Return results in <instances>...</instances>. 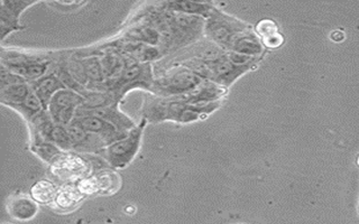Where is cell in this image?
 <instances>
[{
  "label": "cell",
  "mask_w": 359,
  "mask_h": 224,
  "mask_svg": "<svg viewBox=\"0 0 359 224\" xmlns=\"http://www.w3.org/2000/svg\"><path fill=\"white\" fill-rule=\"evenodd\" d=\"M222 106V101L205 104H190L174 98H160L147 101L143 118L147 122H173L188 125L209 117Z\"/></svg>",
  "instance_id": "1"
},
{
  "label": "cell",
  "mask_w": 359,
  "mask_h": 224,
  "mask_svg": "<svg viewBox=\"0 0 359 224\" xmlns=\"http://www.w3.org/2000/svg\"><path fill=\"white\" fill-rule=\"evenodd\" d=\"M203 81L194 71L175 63L155 78L151 93L160 98H177L194 91Z\"/></svg>",
  "instance_id": "2"
},
{
  "label": "cell",
  "mask_w": 359,
  "mask_h": 224,
  "mask_svg": "<svg viewBox=\"0 0 359 224\" xmlns=\"http://www.w3.org/2000/svg\"><path fill=\"white\" fill-rule=\"evenodd\" d=\"M146 123L147 121L143 118L138 125L129 130L125 137L106 146L99 151L101 158L106 160L109 167L114 169H123L130 165V162L136 158L142 147Z\"/></svg>",
  "instance_id": "3"
},
{
  "label": "cell",
  "mask_w": 359,
  "mask_h": 224,
  "mask_svg": "<svg viewBox=\"0 0 359 224\" xmlns=\"http://www.w3.org/2000/svg\"><path fill=\"white\" fill-rule=\"evenodd\" d=\"M250 28H252V26L246 22L229 16L218 8H215L212 14L205 20V35L209 41L218 45L219 48L227 50L230 44L241 34Z\"/></svg>",
  "instance_id": "4"
},
{
  "label": "cell",
  "mask_w": 359,
  "mask_h": 224,
  "mask_svg": "<svg viewBox=\"0 0 359 224\" xmlns=\"http://www.w3.org/2000/svg\"><path fill=\"white\" fill-rule=\"evenodd\" d=\"M1 65L7 67L11 72L25 78L28 83L36 81L44 76L50 71L52 62L43 59L41 56H34L32 54L15 53L3 52Z\"/></svg>",
  "instance_id": "5"
},
{
  "label": "cell",
  "mask_w": 359,
  "mask_h": 224,
  "mask_svg": "<svg viewBox=\"0 0 359 224\" xmlns=\"http://www.w3.org/2000/svg\"><path fill=\"white\" fill-rule=\"evenodd\" d=\"M50 169L53 176L65 184L76 183L79 179L93 175V165L90 160L76 151H63L50 165Z\"/></svg>",
  "instance_id": "6"
},
{
  "label": "cell",
  "mask_w": 359,
  "mask_h": 224,
  "mask_svg": "<svg viewBox=\"0 0 359 224\" xmlns=\"http://www.w3.org/2000/svg\"><path fill=\"white\" fill-rule=\"evenodd\" d=\"M87 104V99L74 90L62 89L55 93L50 104L48 113L60 126H69L76 117L79 108Z\"/></svg>",
  "instance_id": "7"
},
{
  "label": "cell",
  "mask_w": 359,
  "mask_h": 224,
  "mask_svg": "<svg viewBox=\"0 0 359 224\" xmlns=\"http://www.w3.org/2000/svg\"><path fill=\"white\" fill-rule=\"evenodd\" d=\"M72 122L81 127L84 130H87L90 134L98 136L102 140L104 146L115 143L128 134V132H121V129H118L112 123L108 122L101 118L84 113L79 110L76 111V117L73 119Z\"/></svg>",
  "instance_id": "8"
},
{
  "label": "cell",
  "mask_w": 359,
  "mask_h": 224,
  "mask_svg": "<svg viewBox=\"0 0 359 224\" xmlns=\"http://www.w3.org/2000/svg\"><path fill=\"white\" fill-rule=\"evenodd\" d=\"M37 4L36 1H22V0H1V42L14 31L22 29L20 26V16L26 9Z\"/></svg>",
  "instance_id": "9"
},
{
  "label": "cell",
  "mask_w": 359,
  "mask_h": 224,
  "mask_svg": "<svg viewBox=\"0 0 359 224\" xmlns=\"http://www.w3.org/2000/svg\"><path fill=\"white\" fill-rule=\"evenodd\" d=\"M39 205V203L32 199L31 195L16 194L9 196L6 202V210L11 218L16 221L26 222L37 216Z\"/></svg>",
  "instance_id": "10"
},
{
  "label": "cell",
  "mask_w": 359,
  "mask_h": 224,
  "mask_svg": "<svg viewBox=\"0 0 359 224\" xmlns=\"http://www.w3.org/2000/svg\"><path fill=\"white\" fill-rule=\"evenodd\" d=\"M79 111L89 113V115H95L101 118L108 122L112 123L114 126L121 129V132H128L130 129L134 128V121L130 118L127 117L121 109L118 108L117 102L107 106H95V108H79Z\"/></svg>",
  "instance_id": "11"
},
{
  "label": "cell",
  "mask_w": 359,
  "mask_h": 224,
  "mask_svg": "<svg viewBox=\"0 0 359 224\" xmlns=\"http://www.w3.org/2000/svg\"><path fill=\"white\" fill-rule=\"evenodd\" d=\"M31 85L45 110L48 109V104L55 93L59 92L60 90L67 89L59 74L56 73L55 69L53 71H48L44 76L36 81L32 82Z\"/></svg>",
  "instance_id": "12"
},
{
  "label": "cell",
  "mask_w": 359,
  "mask_h": 224,
  "mask_svg": "<svg viewBox=\"0 0 359 224\" xmlns=\"http://www.w3.org/2000/svg\"><path fill=\"white\" fill-rule=\"evenodd\" d=\"M84 199L86 196L76 188L74 183H67L60 186L50 207L56 212L69 213L76 210Z\"/></svg>",
  "instance_id": "13"
},
{
  "label": "cell",
  "mask_w": 359,
  "mask_h": 224,
  "mask_svg": "<svg viewBox=\"0 0 359 224\" xmlns=\"http://www.w3.org/2000/svg\"><path fill=\"white\" fill-rule=\"evenodd\" d=\"M160 5L166 10L199 16L205 20H207L216 8L213 4L196 3V1H166V3H161Z\"/></svg>",
  "instance_id": "14"
},
{
  "label": "cell",
  "mask_w": 359,
  "mask_h": 224,
  "mask_svg": "<svg viewBox=\"0 0 359 224\" xmlns=\"http://www.w3.org/2000/svg\"><path fill=\"white\" fill-rule=\"evenodd\" d=\"M93 175L98 188V195H112L121 190V177L114 168H100Z\"/></svg>",
  "instance_id": "15"
},
{
  "label": "cell",
  "mask_w": 359,
  "mask_h": 224,
  "mask_svg": "<svg viewBox=\"0 0 359 224\" xmlns=\"http://www.w3.org/2000/svg\"><path fill=\"white\" fill-rule=\"evenodd\" d=\"M29 150L35 156L39 157L43 162L48 164V165H52L54 160L63 153V150H61L57 146L54 145L53 143H50L48 140L43 139L36 134H31Z\"/></svg>",
  "instance_id": "16"
},
{
  "label": "cell",
  "mask_w": 359,
  "mask_h": 224,
  "mask_svg": "<svg viewBox=\"0 0 359 224\" xmlns=\"http://www.w3.org/2000/svg\"><path fill=\"white\" fill-rule=\"evenodd\" d=\"M59 188L50 179H39L32 185L29 195L39 204L50 205L53 203Z\"/></svg>",
  "instance_id": "17"
},
{
  "label": "cell",
  "mask_w": 359,
  "mask_h": 224,
  "mask_svg": "<svg viewBox=\"0 0 359 224\" xmlns=\"http://www.w3.org/2000/svg\"><path fill=\"white\" fill-rule=\"evenodd\" d=\"M32 91H33V89H32L31 83H28V82L14 84L11 87L1 89L0 102L3 106L11 108V106L20 104L22 100H25Z\"/></svg>",
  "instance_id": "18"
},
{
  "label": "cell",
  "mask_w": 359,
  "mask_h": 224,
  "mask_svg": "<svg viewBox=\"0 0 359 224\" xmlns=\"http://www.w3.org/2000/svg\"><path fill=\"white\" fill-rule=\"evenodd\" d=\"M11 109L18 112L27 123L31 122L34 118H36L37 115H41L43 111H45L42 102L39 100V97L34 93V91H32L28 94L27 98L25 100H22L20 104L11 106Z\"/></svg>",
  "instance_id": "19"
},
{
  "label": "cell",
  "mask_w": 359,
  "mask_h": 224,
  "mask_svg": "<svg viewBox=\"0 0 359 224\" xmlns=\"http://www.w3.org/2000/svg\"><path fill=\"white\" fill-rule=\"evenodd\" d=\"M48 141L57 146L61 150L73 151L72 140H71L70 136H69L67 127L55 125L53 130L50 132Z\"/></svg>",
  "instance_id": "20"
},
{
  "label": "cell",
  "mask_w": 359,
  "mask_h": 224,
  "mask_svg": "<svg viewBox=\"0 0 359 224\" xmlns=\"http://www.w3.org/2000/svg\"><path fill=\"white\" fill-rule=\"evenodd\" d=\"M254 29H255L256 35L261 39L271 36L273 34H276L280 31V27H278V24L272 20H259V22L256 24Z\"/></svg>",
  "instance_id": "21"
},
{
  "label": "cell",
  "mask_w": 359,
  "mask_h": 224,
  "mask_svg": "<svg viewBox=\"0 0 359 224\" xmlns=\"http://www.w3.org/2000/svg\"><path fill=\"white\" fill-rule=\"evenodd\" d=\"M74 184H76V188H78L86 197H87V196L98 195V188H97V184H95L93 175L79 179L78 182L74 183Z\"/></svg>",
  "instance_id": "22"
},
{
  "label": "cell",
  "mask_w": 359,
  "mask_h": 224,
  "mask_svg": "<svg viewBox=\"0 0 359 224\" xmlns=\"http://www.w3.org/2000/svg\"><path fill=\"white\" fill-rule=\"evenodd\" d=\"M24 82H27L25 78L18 76L16 73L11 72L7 67L1 65V83H0L1 89L11 87V85H14V84L24 83Z\"/></svg>",
  "instance_id": "23"
},
{
  "label": "cell",
  "mask_w": 359,
  "mask_h": 224,
  "mask_svg": "<svg viewBox=\"0 0 359 224\" xmlns=\"http://www.w3.org/2000/svg\"><path fill=\"white\" fill-rule=\"evenodd\" d=\"M261 41L263 43L264 48L274 50V48H280V45H283L284 36L278 31V33L273 34L271 36L265 37Z\"/></svg>",
  "instance_id": "24"
},
{
  "label": "cell",
  "mask_w": 359,
  "mask_h": 224,
  "mask_svg": "<svg viewBox=\"0 0 359 224\" xmlns=\"http://www.w3.org/2000/svg\"><path fill=\"white\" fill-rule=\"evenodd\" d=\"M346 38V35L341 29H336V31H331L330 39L334 41V43H340Z\"/></svg>",
  "instance_id": "25"
},
{
  "label": "cell",
  "mask_w": 359,
  "mask_h": 224,
  "mask_svg": "<svg viewBox=\"0 0 359 224\" xmlns=\"http://www.w3.org/2000/svg\"><path fill=\"white\" fill-rule=\"evenodd\" d=\"M123 212L127 213L128 216H133L136 212V207L134 205H126L125 209H123Z\"/></svg>",
  "instance_id": "26"
},
{
  "label": "cell",
  "mask_w": 359,
  "mask_h": 224,
  "mask_svg": "<svg viewBox=\"0 0 359 224\" xmlns=\"http://www.w3.org/2000/svg\"><path fill=\"white\" fill-rule=\"evenodd\" d=\"M357 165H358L359 167V155L358 157H357Z\"/></svg>",
  "instance_id": "27"
}]
</instances>
